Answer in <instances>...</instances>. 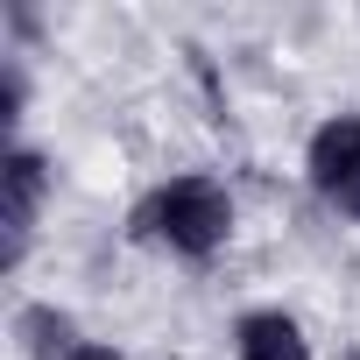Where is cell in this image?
Wrapping results in <instances>:
<instances>
[{
	"mask_svg": "<svg viewBox=\"0 0 360 360\" xmlns=\"http://www.w3.org/2000/svg\"><path fill=\"white\" fill-rule=\"evenodd\" d=\"M148 240H162V248H176V255H212L219 240H226V226H233V205H226V191L212 184V176H176V184H162L148 205H141V219H134Z\"/></svg>",
	"mask_w": 360,
	"mask_h": 360,
	"instance_id": "cell-1",
	"label": "cell"
},
{
	"mask_svg": "<svg viewBox=\"0 0 360 360\" xmlns=\"http://www.w3.org/2000/svg\"><path fill=\"white\" fill-rule=\"evenodd\" d=\"M311 184L325 191V205L360 219V113H339L311 134Z\"/></svg>",
	"mask_w": 360,
	"mask_h": 360,
	"instance_id": "cell-2",
	"label": "cell"
},
{
	"mask_svg": "<svg viewBox=\"0 0 360 360\" xmlns=\"http://www.w3.org/2000/svg\"><path fill=\"white\" fill-rule=\"evenodd\" d=\"M36 205H43V162L29 148H15L8 155V262L22 255V240L36 226Z\"/></svg>",
	"mask_w": 360,
	"mask_h": 360,
	"instance_id": "cell-3",
	"label": "cell"
},
{
	"mask_svg": "<svg viewBox=\"0 0 360 360\" xmlns=\"http://www.w3.org/2000/svg\"><path fill=\"white\" fill-rule=\"evenodd\" d=\"M240 360H311V346L283 311H255L240 318Z\"/></svg>",
	"mask_w": 360,
	"mask_h": 360,
	"instance_id": "cell-4",
	"label": "cell"
},
{
	"mask_svg": "<svg viewBox=\"0 0 360 360\" xmlns=\"http://www.w3.org/2000/svg\"><path fill=\"white\" fill-rule=\"evenodd\" d=\"M22 339H29L36 353H57V346L71 339V325H64L57 311H29V318H22ZM64 353H71V346H64Z\"/></svg>",
	"mask_w": 360,
	"mask_h": 360,
	"instance_id": "cell-5",
	"label": "cell"
},
{
	"mask_svg": "<svg viewBox=\"0 0 360 360\" xmlns=\"http://www.w3.org/2000/svg\"><path fill=\"white\" fill-rule=\"evenodd\" d=\"M64 360H120V353H106V346H71Z\"/></svg>",
	"mask_w": 360,
	"mask_h": 360,
	"instance_id": "cell-6",
	"label": "cell"
},
{
	"mask_svg": "<svg viewBox=\"0 0 360 360\" xmlns=\"http://www.w3.org/2000/svg\"><path fill=\"white\" fill-rule=\"evenodd\" d=\"M353 360H360V353H353Z\"/></svg>",
	"mask_w": 360,
	"mask_h": 360,
	"instance_id": "cell-7",
	"label": "cell"
}]
</instances>
